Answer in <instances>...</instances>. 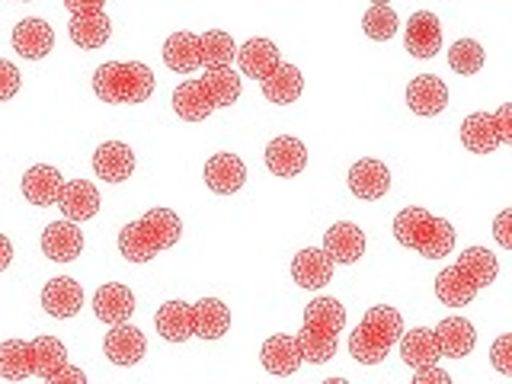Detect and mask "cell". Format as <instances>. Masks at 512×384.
I'll use <instances>...</instances> for the list:
<instances>
[{"label":"cell","instance_id":"6da1fadb","mask_svg":"<svg viewBox=\"0 0 512 384\" xmlns=\"http://www.w3.org/2000/svg\"><path fill=\"white\" fill-rule=\"evenodd\" d=\"M240 100V74L231 64L221 68H205V77L186 80L173 90V109L186 122H202L215 109L234 106Z\"/></svg>","mask_w":512,"mask_h":384},{"label":"cell","instance_id":"7a4b0ae2","mask_svg":"<svg viewBox=\"0 0 512 384\" xmlns=\"http://www.w3.org/2000/svg\"><path fill=\"white\" fill-rule=\"evenodd\" d=\"M234 55H237V45L231 39V32H221V29H208L205 36L183 29V32H173L164 42V61L176 74H189L196 68H221V64H231Z\"/></svg>","mask_w":512,"mask_h":384},{"label":"cell","instance_id":"3957f363","mask_svg":"<svg viewBox=\"0 0 512 384\" xmlns=\"http://www.w3.org/2000/svg\"><path fill=\"white\" fill-rule=\"evenodd\" d=\"M183 234V221L170 208H151L138 221L119 231V253L132 263H148L157 253L170 250Z\"/></svg>","mask_w":512,"mask_h":384},{"label":"cell","instance_id":"277c9868","mask_svg":"<svg viewBox=\"0 0 512 384\" xmlns=\"http://www.w3.org/2000/svg\"><path fill=\"white\" fill-rule=\"evenodd\" d=\"M346 327V308L336 298H314L304 308V327L298 333L301 356L324 365L336 356V336Z\"/></svg>","mask_w":512,"mask_h":384},{"label":"cell","instance_id":"5b68a950","mask_svg":"<svg viewBox=\"0 0 512 384\" xmlns=\"http://www.w3.org/2000/svg\"><path fill=\"white\" fill-rule=\"evenodd\" d=\"M394 237L407 250H416L426 260H442L455 250V228L445 218H436L426 208H404L394 218Z\"/></svg>","mask_w":512,"mask_h":384},{"label":"cell","instance_id":"8992f818","mask_svg":"<svg viewBox=\"0 0 512 384\" xmlns=\"http://www.w3.org/2000/svg\"><path fill=\"white\" fill-rule=\"evenodd\" d=\"M404 333V317H400L388 304H375L368 308L359 327L349 336V356L362 365H378L388 359V352Z\"/></svg>","mask_w":512,"mask_h":384},{"label":"cell","instance_id":"52a82bcc","mask_svg":"<svg viewBox=\"0 0 512 384\" xmlns=\"http://www.w3.org/2000/svg\"><path fill=\"white\" fill-rule=\"evenodd\" d=\"M93 93L103 103H144L154 93V71L141 61H106L93 74Z\"/></svg>","mask_w":512,"mask_h":384},{"label":"cell","instance_id":"ba28073f","mask_svg":"<svg viewBox=\"0 0 512 384\" xmlns=\"http://www.w3.org/2000/svg\"><path fill=\"white\" fill-rule=\"evenodd\" d=\"M506 141H512V103L496 112H474L461 122V144L471 154H493Z\"/></svg>","mask_w":512,"mask_h":384},{"label":"cell","instance_id":"9c48e42d","mask_svg":"<svg viewBox=\"0 0 512 384\" xmlns=\"http://www.w3.org/2000/svg\"><path fill=\"white\" fill-rule=\"evenodd\" d=\"M84 250V231L74 221H52L42 231V253L55 263H71Z\"/></svg>","mask_w":512,"mask_h":384},{"label":"cell","instance_id":"30bf717a","mask_svg":"<svg viewBox=\"0 0 512 384\" xmlns=\"http://www.w3.org/2000/svg\"><path fill=\"white\" fill-rule=\"evenodd\" d=\"M247 183V164L237 154H215L205 164V186L218 196H231Z\"/></svg>","mask_w":512,"mask_h":384},{"label":"cell","instance_id":"8fae6325","mask_svg":"<svg viewBox=\"0 0 512 384\" xmlns=\"http://www.w3.org/2000/svg\"><path fill=\"white\" fill-rule=\"evenodd\" d=\"M266 167H269V173L282 176V180L298 176L304 167H308V148H304V144L292 135L272 138L269 148H266Z\"/></svg>","mask_w":512,"mask_h":384},{"label":"cell","instance_id":"7c38bea8","mask_svg":"<svg viewBox=\"0 0 512 384\" xmlns=\"http://www.w3.org/2000/svg\"><path fill=\"white\" fill-rule=\"evenodd\" d=\"M55 205L64 212V218L80 224V221H90L96 212H100V192H96V186L87 180H71V183L61 186V196Z\"/></svg>","mask_w":512,"mask_h":384},{"label":"cell","instance_id":"4fadbf2b","mask_svg":"<svg viewBox=\"0 0 512 384\" xmlns=\"http://www.w3.org/2000/svg\"><path fill=\"white\" fill-rule=\"evenodd\" d=\"M93 170L106 183H122L135 170V151L122 141H106L93 154Z\"/></svg>","mask_w":512,"mask_h":384},{"label":"cell","instance_id":"5bb4252c","mask_svg":"<svg viewBox=\"0 0 512 384\" xmlns=\"http://www.w3.org/2000/svg\"><path fill=\"white\" fill-rule=\"evenodd\" d=\"M349 189L356 199H381L391 189V170L381 160L365 157L349 167Z\"/></svg>","mask_w":512,"mask_h":384},{"label":"cell","instance_id":"9a60e30c","mask_svg":"<svg viewBox=\"0 0 512 384\" xmlns=\"http://www.w3.org/2000/svg\"><path fill=\"white\" fill-rule=\"evenodd\" d=\"M231 330V311L221 298H202L192 304V336L199 340H221Z\"/></svg>","mask_w":512,"mask_h":384},{"label":"cell","instance_id":"2e32d148","mask_svg":"<svg viewBox=\"0 0 512 384\" xmlns=\"http://www.w3.org/2000/svg\"><path fill=\"white\" fill-rule=\"evenodd\" d=\"M103 346H106V356L116 365H135V362L144 359V352H148L144 333L128 324V320H122V324H112Z\"/></svg>","mask_w":512,"mask_h":384},{"label":"cell","instance_id":"e0dca14e","mask_svg":"<svg viewBox=\"0 0 512 384\" xmlns=\"http://www.w3.org/2000/svg\"><path fill=\"white\" fill-rule=\"evenodd\" d=\"M407 52L413 58H432L442 48V26L436 20V13L420 10L410 16L407 23Z\"/></svg>","mask_w":512,"mask_h":384},{"label":"cell","instance_id":"ac0fdd59","mask_svg":"<svg viewBox=\"0 0 512 384\" xmlns=\"http://www.w3.org/2000/svg\"><path fill=\"white\" fill-rule=\"evenodd\" d=\"M407 103L416 116H439V112L448 106V87L436 74H420L410 80L407 87Z\"/></svg>","mask_w":512,"mask_h":384},{"label":"cell","instance_id":"d6986e66","mask_svg":"<svg viewBox=\"0 0 512 384\" xmlns=\"http://www.w3.org/2000/svg\"><path fill=\"white\" fill-rule=\"evenodd\" d=\"M42 308L58 320H68L84 308V288L68 276L52 279L42 288Z\"/></svg>","mask_w":512,"mask_h":384},{"label":"cell","instance_id":"ffe728a7","mask_svg":"<svg viewBox=\"0 0 512 384\" xmlns=\"http://www.w3.org/2000/svg\"><path fill=\"white\" fill-rule=\"evenodd\" d=\"M52 45H55V32H52V26H48L45 20H39V16H29V20H23L20 26L13 29L16 55H23L29 61L45 58L48 52H52Z\"/></svg>","mask_w":512,"mask_h":384},{"label":"cell","instance_id":"44dd1931","mask_svg":"<svg viewBox=\"0 0 512 384\" xmlns=\"http://www.w3.org/2000/svg\"><path fill=\"white\" fill-rule=\"evenodd\" d=\"M301 362H304V356H301L298 336L276 333L263 343V368L269 375H295Z\"/></svg>","mask_w":512,"mask_h":384},{"label":"cell","instance_id":"7402d4cb","mask_svg":"<svg viewBox=\"0 0 512 384\" xmlns=\"http://www.w3.org/2000/svg\"><path fill=\"white\" fill-rule=\"evenodd\" d=\"M432 333H436L439 352H442L445 359H464V356H471V349L477 343L474 324H471V320H464V317H445Z\"/></svg>","mask_w":512,"mask_h":384},{"label":"cell","instance_id":"603a6c76","mask_svg":"<svg viewBox=\"0 0 512 384\" xmlns=\"http://www.w3.org/2000/svg\"><path fill=\"white\" fill-rule=\"evenodd\" d=\"M260 87H263V96L269 103H276V106H288V103H295L301 90H304V77L301 71L295 68V64H288V61H279L276 68H272L263 80H260Z\"/></svg>","mask_w":512,"mask_h":384},{"label":"cell","instance_id":"cb8c5ba5","mask_svg":"<svg viewBox=\"0 0 512 384\" xmlns=\"http://www.w3.org/2000/svg\"><path fill=\"white\" fill-rule=\"evenodd\" d=\"M324 250L333 263H356L365 253V234L359 231V224L336 221L333 228L324 234Z\"/></svg>","mask_w":512,"mask_h":384},{"label":"cell","instance_id":"d4e9b609","mask_svg":"<svg viewBox=\"0 0 512 384\" xmlns=\"http://www.w3.org/2000/svg\"><path fill=\"white\" fill-rule=\"evenodd\" d=\"M93 311L109 327L112 324H122V320H128V317L135 314V295H132V288L119 285V282L103 285L100 292H96V298H93Z\"/></svg>","mask_w":512,"mask_h":384},{"label":"cell","instance_id":"484cf974","mask_svg":"<svg viewBox=\"0 0 512 384\" xmlns=\"http://www.w3.org/2000/svg\"><path fill=\"white\" fill-rule=\"evenodd\" d=\"M333 266L336 263L330 260L324 247H308L292 260V279L301 288H320L333 279Z\"/></svg>","mask_w":512,"mask_h":384},{"label":"cell","instance_id":"4316f807","mask_svg":"<svg viewBox=\"0 0 512 384\" xmlns=\"http://www.w3.org/2000/svg\"><path fill=\"white\" fill-rule=\"evenodd\" d=\"M61 173L55 167H48V164H36V167H29L26 176H23V196L32 202V205H55L58 196H61Z\"/></svg>","mask_w":512,"mask_h":384},{"label":"cell","instance_id":"83f0119b","mask_svg":"<svg viewBox=\"0 0 512 384\" xmlns=\"http://www.w3.org/2000/svg\"><path fill=\"white\" fill-rule=\"evenodd\" d=\"M480 292L477 282L464 272L458 263L455 266H448L439 272V279H436V298L442 304H448V308H464V304H471L474 295Z\"/></svg>","mask_w":512,"mask_h":384},{"label":"cell","instance_id":"f1b7e54d","mask_svg":"<svg viewBox=\"0 0 512 384\" xmlns=\"http://www.w3.org/2000/svg\"><path fill=\"white\" fill-rule=\"evenodd\" d=\"M234 58L240 64V71H244V77H253V80H263L282 61L276 42H269V39H250L247 45L237 48Z\"/></svg>","mask_w":512,"mask_h":384},{"label":"cell","instance_id":"f546056e","mask_svg":"<svg viewBox=\"0 0 512 384\" xmlns=\"http://www.w3.org/2000/svg\"><path fill=\"white\" fill-rule=\"evenodd\" d=\"M400 359L410 368H423V365H436L442 359L436 333L426 327H416L410 333H400Z\"/></svg>","mask_w":512,"mask_h":384},{"label":"cell","instance_id":"4dcf8cb0","mask_svg":"<svg viewBox=\"0 0 512 384\" xmlns=\"http://www.w3.org/2000/svg\"><path fill=\"white\" fill-rule=\"evenodd\" d=\"M32 356H36V365H32V375L55 384L58 372L68 365V349L58 340V336H36L32 340Z\"/></svg>","mask_w":512,"mask_h":384},{"label":"cell","instance_id":"1f68e13d","mask_svg":"<svg viewBox=\"0 0 512 384\" xmlns=\"http://www.w3.org/2000/svg\"><path fill=\"white\" fill-rule=\"evenodd\" d=\"M157 333L167 343H186L192 336V304L186 301H167L157 311Z\"/></svg>","mask_w":512,"mask_h":384},{"label":"cell","instance_id":"d6a6232c","mask_svg":"<svg viewBox=\"0 0 512 384\" xmlns=\"http://www.w3.org/2000/svg\"><path fill=\"white\" fill-rule=\"evenodd\" d=\"M109 36H112V23L103 10L71 16V39L80 48H103L109 42Z\"/></svg>","mask_w":512,"mask_h":384},{"label":"cell","instance_id":"836d02e7","mask_svg":"<svg viewBox=\"0 0 512 384\" xmlns=\"http://www.w3.org/2000/svg\"><path fill=\"white\" fill-rule=\"evenodd\" d=\"M32 365H36V356H32V340L0 343V378L23 381L32 375Z\"/></svg>","mask_w":512,"mask_h":384},{"label":"cell","instance_id":"e575fe53","mask_svg":"<svg viewBox=\"0 0 512 384\" xmlns=\"http://www.w3.org/2000/svg\"><path fill=\"white\" fill-rule=\"evenodd\" d=\"M458 266L477 282V288L493 285L496 276H500V263H496V256L487 247H468V250H461Z\"/></svg>","mask_w":512,"mask_h":384},{"label":"cell","instance_id":"d590c367","mask_svg":"<svg viewBox=\"0 0 512 384\" xmlns=\"http://www.w3.org/2000/svg\"><path fill=\"white\" fill-rule=\"evenodd\" d=\"M400 20H397V13L391 10V4H372L368 7V13L362 16V29H365V36L368 39H375V42H388L394 32H397Z\"/></svg>","mask_w":512,"mask_h":384},{"label":"cell","instance_id":"8d00e7d4","mask_svg":"<svg viewBox=\"0 0 512 384\" xmlns=\"http://www.w3.org/2000/svg\"><path fill=\"white\" fill-rule=\"evenodd\" d=\"M448 64H452L455 74H477L484 68V48H480L474 39H458L452 45V52H448Z\"/></svg>","mask_w":512,"mask_h":384},{"label":"cell","instance_id":"74e56055","mask_svg":"<svg viewBox=\"0 0 512 384\" xmlns=\"http://www.w3.org/2000/svg\"><path fill=\"white\" fill-rule=\"evenodd\" d=\"M490 359H493V368H496V372L512 378V333H503L500 340L493 343Z\"/></svg>","mask_w":512,"mask_h":384},{"label":"cell","instance_id":"f35d334b","mask_svg":"<svg viewBox=\"0 0 512 384\" xmlns=\"http://www.w3.org/2000/svg\"><path fill=\"white\" fill-rule=\"evenodd\" d=\"M16 93H20V71H16V64L0 58V103L13 100Z\"/></svg>","mask_w":512,"mask_h":384},{"label":"cell","instance_id":"ab89813d","mask_svg":"<svg viewBox=\"0 0 512 384\" xmlns=\"http://www.w3.org/2000/svg\"><path fill=\"white\" fill-rule=\"evenodd\" d=\"M413 381L416 384H448L452 378H448V372H442L439 368V362L436 365H423V368H413Z\"/></svg>","mask_w":512,"mask_h":384},{"label":"cell","instance_id":"60d3db41","mask_svg":"<svg viewBox=\"0 0 512 384\" xmlns=\"http://www.w3.org/2000/svg\"><path fill=\"white\" fill-rule=\"evenodd\" d=\"M509 221H512V212L506 208V212L496 218V240H500V247H506V250H512V237H509Z\"/></svg>","mask_w":512,"mask_h":384},{"label":"cell","instance_id":"b9f144b4","mask_svg":"<svg viewBox=\"0 0 512 384\" xmlns=\"http://www.w3.org/2000/svg\"><path fill=\"white\" fill-rule=\"evenodd\" d=\"M64 7L74 13H93V10H103L106 7V0H64Z\"/></svg>","mask_w":512,"mask_h":384},{"label":"cell","instance_id":"7bdbcfd3","mask_svg":"<svg viewBox=\"0 0 512 384\" xmlns=\"http://www.w3.org/2000/svg\"><path fill=\"white\" fill-rule=\"evenodd\" d=\"M84 381H87V375L80 372V368H74V365H64L58 372V378H55V384H84Z\"/></svg>","mask_w":512,"mask_h":384},{"label":"cell","instance_id":"ee69618b","mask_svg":"<svg viewBox=\"0 0 512 384\" xmlns=\"http://www.w3.org/2000/svg\"><path fill=\"white\" fill-rule=\"evenodd\" d=\"M10 263H13V244H10V237L0 234V272H4Z\"/></svg>","mask_w":512,"mask_h":384},{"label":"cell","instance_id":"f6af8a7d","mask_svg":"<svg viewBox=\"0 0 512 384\" xmlns=\"http://www.w3.org/2000/svg\"><path fill=\"white\" fill-rule=\"evenodd\" d=\"M372 4H378V7H381V4H391V0H372Z\"/></svg>","mask_w":512,"mask_h":384},{"label":"cell","instance_id":"bcb514c9","mask_svg":"<svg viewBox=\"0 0 512 384\" xmlns=\"http://www.w3.org/2000/svg\"><path fill=\"white\" fill-rule=\"evenodd\" d=\"M26 4H29V0H26Z\"/></svg>","mask_w":512,"mask_h":384}]
</instances>
